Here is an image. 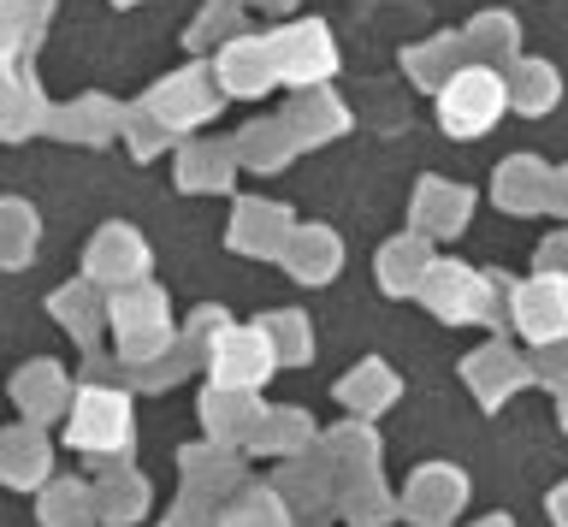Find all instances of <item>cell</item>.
<instances>
[{"label":"cell","instance_id":"cell-1","mask_svg":"<svg viewBox=\"0 0 568 527\" xmlns=\"http://www.w3.org/2000/svg\"><path fill=\"white\" fill-rule=\"evenodd\" d=\"M497 113H504V90H497V78H491V72L456 78V83H450V95H444V125L462 131V136L486 131Z\"/></svg>","mask_w":568,"mask_h":527}]
</instances>
